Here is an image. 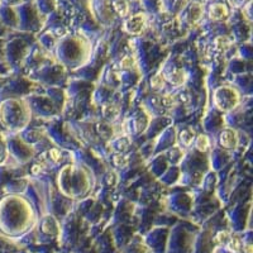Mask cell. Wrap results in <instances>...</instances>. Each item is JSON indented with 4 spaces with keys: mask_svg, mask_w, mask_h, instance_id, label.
<instances>
[{
    "mask_svg": "<svg viewBox=\"0 0 253 253\" xmlns=\"http://www.w3.org/2000/svg\"><path fill=\"white\" fill-rule=\"evenodd\" d=\"M143 24H144V17L142 14H138L132 17L128 22H126V31L130 32V33H138V32H141Z\"/></svg>",
    "mask_w": 253,
    "mask_h": 253,
    "instance_id": "6da1fadb",
    "label": "cell"
},
{
    "mask_svg": "<svg viewBox=\"0 0 253 253\" xmlns=\"http://www.w3.org/2000/svg\"><path fill=\"white\" fill-rule=\"evenodd\" d=\"M227 14V8L224 5H220V4H216V5L211 6V9H210V15L214 19H221V18H224Z\"/></svg>",
    "mask_w": 253,
    "mask_h": 253,
    "instance_id": "7a4b0ae2",
    "label": "cell"
},
{
    "mask_svg": "<svg viewBox=\"0 0 253 253\" xmlns=\"http://www.w3.org/2000/svg\"><path fill=\"white\" fill-rule=\"evenodd\" d=\"M103 113H104V117L107 119H109V121H114V119H117V117H118L119 114V109L117 107H114V105H105L103 109Z\"/></svg>",
    "mask_w": 253,
    "mask_h": 253,
    "instance_id": "3957f363",
    "label": "cell"
},
{
    "mask_svg": "<svg viewBox=\"0 0 253 253\" xmlns=\"http://www.w3.org/2000/svg\"><path fill=\"white\" fill-rule=\"evenodd\" d=\"M113 5H114L115 12L122 17L126 15V13H128V4H126V0H114Z\"/></svg>",
    "mask_w": 253,
    "mask_h": 253,
    "instance_id": "277c9868",
    "label": "cell"
},
{
    "mask_svg": "<svg viewBox=\"0 0 253 253\" xmlns=\"http://www.w3.org/2000/svg\"><path fill=\"white\" fill-rule=\"evenodd\" d=\"M184 76L185 72L182 71V70H175V71L170 75L169 80H170V83L173 84V85H180V84H182L185 81Z\"/></svg>",
    "mask_w": 253,
    "mask_h": 253,
    "instance_id": "5b68a950",
    "label": "cell"
},
{
    "mask_svg": "<svg viewBox=\"0 0 253 253\" xmlns=\"http://www.w3.org/2000/svg\"><path fill=\"white\" fill-rule=\"evenodd\" d=\"M180 137H181V141L184 142L186 146H189V144H191V142H193V139H194V132L190 129L182 130V133L180 134Z\"/></svg>",
    "mask_w": 253,
    "mask_h": 253,
    "instance_id": "8992f818",
    "label": "cell"
},
{
    "mask_svg": "<svg viewBox=\"0 0 253 253\" xmlns=\"http://www.w3.org/2000/svg\"><path fill=\"white\" fill-rule=\"evenodd\" d=\"M196 147H198L199 151H207L208 147H209V139L205 135H200L196 142Z\"/></svg>",
    "mask_w": 253,
    "mask_h": 253,
    "instance_id": "52a82bcc",
    "label": "cell"
},
{
    "mask_svg": "<svg viewBox=\"0 0 253 253\" xmlns=\"http://www.w3.org/2000/svg\"><path fill=\"white\" fill-rule=\"evenodd\" d=\"M162 104H164L165 108H167V109H171V108H173L176 105L175 96H172V95H166V96H164V98H162Z\"/></svg>",
    "mask_w": 253,
    "mask_h": 253,
    "instance_id": "ba28073f",
    "label": "cell"
},
{
    "mask_svg": "<svg viewBox=\"0 0 253 253\" xmlns=\"http://www.w3.org/2000/svg\"><path fill=\"white\" fill-rule=\"evenodd\" d=\"M220 143L221 146H224V147H232V144H233V141H232V133L230 132L223 133L220 137Z\"/></svg>",
    "mask_w": 253,
    "mask_h": 253,
    "instance_id": "9c48e42d",
    "label": "cell"
},
{
    "mask_svg": "<svg viewBox=\"0 0 253 253\" xmlns=\"http://www.w3.org/2000/svg\"><path fill=\"white\" fill-rule=\"evenodd\" d=\"M215 44H216V47H218L219 49H221V48L225 49V48H228V47H229L230 41L228 40L227 37H219V38H216Z\"/></svg>",
    "mask_w": 253,
    "mask_h": 253,
    "instance_id": "30bf717a",
    "label": "cell"
},
{
    "mask_svg": "<svg viewBox=\"0 0 253 253\" xmlns=\"http://www.w3.org/2000/svg\"><path fill=\"white\" fill-rule=\"evenodd\" d=\"M164 84H165V80L161 75H156L155 78H152V80H151V85H152L155 89H160V87H162L164 86Z\"/></svg>",
    "mask_w": 253,
    "mask_h": 253,
    "instance_id": "8fae6325",
    "label": "cell"
},
{
    "mask_svg": "<svg viewBox=\"0 0 253 253\" xmlns=\"http://www.w3.org/2000/svg\"><path fill=\"white\" fill-rule=\"evenodd\" d=\"M114 162L117 166H124L126 164V160L122 155H117L114 157Z\"/></svg>",
    "mask_w": 253,
    "mask_h": 253,
    "instance_id": "7c38bea8",
    "label": "cell"
},
{
    "mask_svg": "<svg viewBox=\"0 0 253 253\" xmlns=\"http://www.w3.org/2000/svg\"><path fill=\"white\" fill-rule=\"evenodd\" d=\"M121 65H122V67H124V69H129V67H132V65H133V58L126 57L123 61H122Z\"/></svg>",
    "mask_w": 253,
    "mask_h": 253,
    "instance_id": "4fadbf2b",
    "label": "cell"
},
{
    "mask_svg": "<svg viewBox=\"0 0 253 253\" xmlns=\"http://www.w3.org/2000/svg\"><path fill=\"white\" fill-rule=\"evenodd\" d=\"M49 156H51V157H52V160H53V161H57L58 158L61 157L60 152H58L57 150H52L51 152H49Z\"/></svg>",
    "mask_w": 253,
    "mask_h": 253,
    "instance_id": "5bb4252c",
    "label": "cell"
},
{
    "mask_svg": "<svg viewBox=\"0 0 253 253\" xmlns=\"http://www.w3.org/2000/svg\"><path fill=\"white\" fill-rule=\"evenodd\" d=\"M41 171V167L38 166V165H35V167H33V173H38Z\"/></svg>",
    "mask_w": 253,
    "mask_h": 253,
    "instance_id": "9a60e30c",
    "label": "cell"
}]
</instances>
